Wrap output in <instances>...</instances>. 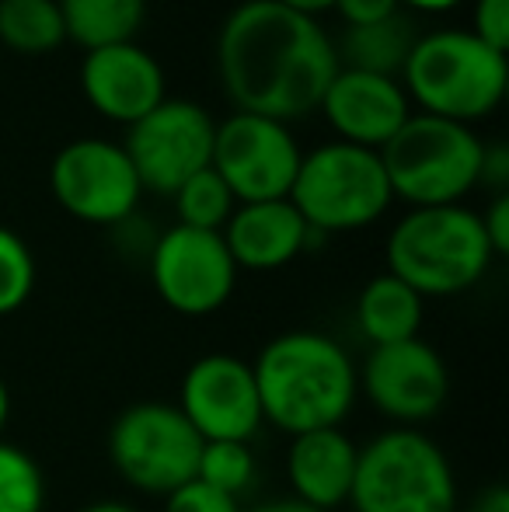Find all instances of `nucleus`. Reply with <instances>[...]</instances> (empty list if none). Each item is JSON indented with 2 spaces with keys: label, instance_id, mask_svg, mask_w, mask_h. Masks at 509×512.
I'll use <instances>...</instances> for the list:
<instances>
[{
  "label": "nucleus",
  "instance_id": "nucleus-1",
  "mask_svg": "<svg viewBox=\"0 0 509 512\" xmlns=\"http://www.w3.org/2000/svg\"><path fill=\"white\" fill-rule=\"evenodd\" d=\"M217 70L238 112L290 122L321 105L339 74V49L311 14L245 0L220 25Z\"/></svg>",
  "mask_w": 509,
  "mask_h": 512
},
{
  "label": "nucleus",
  "instance_id": "nucleus-2",
  "mask_svg": "<svg viewBox=\"0 0 509 512\" xmlns=\"http://www.w3.org/2000/svg\"><path fill=\"white\" fill-rule=\"evenodd\" d=\"M252 373L262 418L290 436L339 429L360 394L349 352L321 331L276 335L258 352Z\"/></svg>",
  "mask_w": 509,
  "mask_h": 512
},
{
  "label": "nucleus",
  "instance_id": "nucleus-3",
  "mask_svg": "<svg viewBox=\"0 0 509 512\" xmlns=\"http://www.w3.org/2000/svg\"><path fill=\"white\" fill-rule=\"evenodd\" d=\"M384 255L387 272L412 286L422 300L471 290L496 258L482 216L461 203L412 206L394 223Z\"/></svg>",
  "mask_w": 509,
  "mask_h": 512
},
{
  "label": "nucleus",
  "instance_id": "nucleus-4",
  "mask_svg": "<svg viewBox=\"0 0 509 512\" xmlns=\"http://www.w3.org/2000/svg\"><path fill=\"white\" fill-rule=\"evenodd\" d=\"M401 74V88L422 105V112L468 126L503 102L509 60L471 28H436L415 39Z\"/></svg>",
  "mask_w": 509,
  "mask_h": 512
},
{
  "label": "nucleus",
  "instance_id": "nucleus-5",
  "mask_svg": "<svg viewBox=\"0 0 509 512\" xmlns=\"http://www.w3.org/2000/svg\"><path fill=\"white\" fill-rule=\"evenodd\" d=\"M482 136L443 115H408L377 154L391 192L412 206L461 203L482 178Z\"/></svg>",
  "mask_w": 509,
  "mask_h": 512
},
{
  "label": "nucleus",
  "instance_id": "nucleus-6",
  "mask_svg": "<svg viewBox=\"0 0 509 512\" xmlns=\"http://www.w3.org/2000/svg\"><path fill=\"white\" fill-rule=\"evenodd\" d=\"M286 199L297 206L307 227L335 234V230H360L381 220L394 192L377 150L328 140L311 154H300L297 178Z\"/></svg>",
  "mask_w": 509,
  "mask_h": 512
},
{
  "label": "nucleus",
  "instance_id": "nucleus-7",
  "mask_svg": "<svg viewBox=\"0 0 509 512\" xmlns=\"http://www.w3.org/2000/svg\"><path fill=\"white\" fill-rule=\"evenodd\" d=\"M349 502L356 512H454V467L426 432H381L360 450Z\"/></svg>",
  "mask_w": 509,
  "mask_h": 512
},
{
  "label": "nucleus",
  "instance_id": "nucleus-8",
  "mask_svg": "<svg viewBox=\"0 0 509 512\" xmlns=\"http://www.w3.org/2000/svg\"><path fill=\"white\" fill-rule=\"evenodd\" d=\"M203 439L175 405L143 401L126 408L109 429V457L133 488L171 495L196 481Z\"/></svg>",
  "mask_w": 509,
  "mask_h": 512
},
{
  "label": "nucleus",
  "instance_id": "nucleus-9",
  "mask_svg": "<svg viewBox=\"0 0 509 512\" xmlns=\"http://www.w3.org/2000/svg\"><path fill=\"white\" fill-rule=\"evenodd\" d=\"M49 189L70 216L98 227L126 223L143 196L140 175L123 143L102 136L63 143L49 164Z\"/></svg>",
  "mask_w": 509,
  "mask_h": 512
},
{
  "label": "nucleus",
  "instance_id": "nucleus-10",
  "mask_svg": "<svg viewBox=\"0 0 509 512\" xmlns=\"http://www.w3.org/2000/svg\"><path fill=\"white\" fill-rule=\"evenodd\" d=\"M300 154L304 150L297 147L286 122L234 108L213 129L210 168L224 178L238 203H265L290 196Z\"/></svg>",
  "mask_w": 509,
  "mask_h": 512
},
{
  "label": "nucleus",
  "instance_id": "nucleus-11",
  "mask_svg": "<svg viewBox=\"0 0 509 512\" xmlns=\"http://www.w3.org/2000/svg\"><path fill=\"white\" fill-rule=\"evenodd\" d=\"M213 129L217 122L203 105L189 98H164L129 126L123 150L133 161L143 189L175 196L185 178L210 168Z\"/></svg>",
  "mask_w": 509,
  "mask_h": 512
},
{
  "label": "nucleus",
  "instance_id": "nucleus-12",
  "mask_svg": "<svg viewBox=\"0 0 509 512\" xmlns=\"http://www.w3.org/2000/svg\"><path fill=\"white\" fill-rule=\"evenodd\" d=\"M150 279L171 310L185 317H206L231 300L238 265L220 230L175 223L150 248Z\"/></svg>",
  "mask_w": 509,
  "mask_h": 512
},
{
  "label": "nucleus",
  "instance_id": "nucleus-13",
  "mask_svg": "<svg viewBox=\"0 0 509 512\" xmlns=\"http://www.w3.org/2000/svg\"><path fill=\"white\" fill-rule=\"evenodd\" d=\"M178 411L203 443H248L265 422L252 366L220 352L189 366Z\"/></svg>",
  "mask_w": 509,
  "mask_h": 512
},
{
  "label": "nucleus",
  "instance_id": "nucleus-14",
  "mask_svg": "<svg viewBox=\"0 0 509 512\" xmlns=\"http://www.w3.org/2000/svg\"><path fill=\"white\" fill-rule=\"evenodd\" d=\"M356 380L370 405L394 422H426L443 408L450 391L447 363L422 338L370 349Z\"/></svg>",
  "mask_w": 509,
  "mask_h": 512
},
{
  "label": "nucleus",
  "instance_id": "nucleus-15",
  "mask_svg": "<svg viewBox=\"0 0 509 512\" xmlns=\"http://www.w3.org/2000/svg\"><path fill=\"white\" fill-rule=\"evenodd\" d=\"M81 91L95 112L126 126L168 98L161 63L136 42L88 49L81 60Z\"/></svg>",
  "mask_w": 509,
  "mask_h": 512
},
{
  "label": "nucleus",
  "instance_id": "nucleus-16",
  "mask_svg": "<svg viewBox=\"0 0 509 512\" xmlns=\"http://www.w3.org/2000/svg\"><path fill=\"white\" fill-rule=\"evenodd\" d=\"M321 112L335 126L339 140L381 150L412 115L408 95L398 77L367 74V70L339 67L332 84L321 95Z\"/></svg>",
  "mask_w": 509,
  "mask_h": 512
},
{
  "label": "nucleus",
  "instance_id": "nucleus-17",
  "mask_svg": "<svg viewBox=\"0 0 509 512\" xmlns=\"http://www.w3.org/2000/svg\"><path fill=\"white\" fill-rule=\"evenodd\" d=\"M224 244L238 269H283L311 241V227L290 199H265V203L234 206L231 220L224 223Z\"/></svg>",
  "mask_w": 509,
  "mask_h": 512
},
{
  "label": "nucleus",
  "instance_id": "nucleus-18",
  "mask_svg": "<svg viewBox=\"0 0 509 512\" xmlns=\"http://www.w3.org/2000/svg\"><path fill=\"white\" fill-rule=\"evenodd\" d=\"M356 460H360V446L342 429L293 436L290 453H286V478L293 485V499L321 512L349 502Z\"/></svg>",
  "mask_w": 509,
  "mask_h": 512
},
{
  "label": "nucleus",
  "instance_id": "nucleus-19",
  "mask_svg": "<svg viewBox=\"0 0 509 512\" xmlns=\"http://www.w3.org/2000/svg\"><path fill=\"white\" fill-rule=\"evenodd\" d=\"M356 324H360L363 338L370 345H394L408 342V338H419L422 324V297L405 286L398 276L381 272L360 290L356 300Z\"/></svg>",
  "mask_w": 509,
  "mask_h": 512
},
{
  "label": "nucleus",
  "instance_id": "nucleus-20",
  "mask_svg": "<svg viewBox=\"0 0 509 512\" xmlns=\"http://www.w3.org/2000/svg\"><path fill=\"white\" fill-rule=\"evenodd\" d=\"M415 39H419V35H415L412 21L401 11L384 21H374V25H349L342 42L335 46L339 49V67L394 77L405 67Z\"/></svg>",
  "mask_w": 509,
  "mask_h": 512
},
{
  "label": "nucleus",
  "instance_id": "nucleus-21",
  "mask_svg": "<svg viewBox=\"0 0 509 512\" xmlns=\"http://www.w3.org/2000/svg\"><path fill=\"white\" fill-rule=\"evenodd\" d=\"M56 4L67 39L81 42L84 49L133 42L147 14V0H56Z\"/></svg>",
  "mask_w": 509,
  "mask_h": 512
},
{
  "label": "nucleus",
  "instance_id": "nucleus-22",
  "mask_svg": "<svg viewBox=\"0 0 509 512\" xmlns=\"http://www.w3.org/2000/svg\"><path fill=\"white\" fill-rule=\"evenodd\" d=\"M67 39L56 0H0V42L21 56H46Z\"/></svg>",
  "mask_w": 509,
  "mask_h": 512
},
{
  "label": "nucleus",
  "instance_id": "nucleus-23",
  "mask_svg": "<svg viewBox=\"0 0 509 512\" xmlns=\"http://www.w3.org/2000/svg\"><path fill=\"white\" fill-rule=\"evenodd\" d=\"M238 199L231 196V189L224 185V178L213 168L196 171L192 178H185L175 189V209L178 223L196 230H224V223L231 220Z\"/></svg>",
  "mask_w": 509,
  "mask_h": 512
},
{
  "label": "nucleus",
  "instance_id": "nucleus-24",
  "mask_svg": "<svg viewBox=\"0 0 509 512\" xmlns=\"http://www.w3.org/2000/svg\"><path fill=\"white\" fill-rule=\"evenodd\" d=\"M46 509V481L21 446L0 439V512H42Z\"/></svg>",
  "mask_w": 509,
  "mask_h": 512
},
{
  "label": "nucleus",
  "instance_id": "nucleus-25",
  "mask_svg": "<svg viewBox=\"0 0 509 512\" xmlns=\"http://www.w3.org/2000/svg\"><path fill=\"white\" fill-rule=\"evenodd\" d=\"M196 481L220 495L238 499L255 481V457L248 443H203L196 467Z\"/></svg>",
  "mask_w": 509,
  "mask_h": 512
},
{
  "label": "nucleus",
  "instance_id": "nucleus-26",
  "mask_svg": "<svg viewBox=\"0 0 509 512\" xmlns=\"http://www.w3.org/2000/svg\"><path fill=\"white\" fill-rule=\"evenodd\" d=\"M35 290V258L14 230L0 227V317L14 314Z\"/></svg>",
  "mask_w": 509,
  "mask_h": 512
},
{
  "label": "nucleus",
  "instance_id": "nucleus-27",
  "mask_svg": "<svg viewBox=\"0 0 509 512\" xmlns=\"http://www.w3.org/2000/svg\"><path fill=\"white\" fill-rule=\"evenodd\" d=\"M164 512H241L238 499L206 488L203 481H189L178 492L164 495Z\"/></svg>",
  "mask_w": 509,
  "mask_h": 512
},
{
  "label": "nucleus",
  "instance_id": "nucleus-28",
  "mask_svg": "<svg viewBox=\"0 0 509 512\" xmlns=\"http://www.w3.org/2000/svg\"><path fill=\"white\" fill-rule=\"evenodd\" d=\"M471 32L492 49H509V0H478L475 4V28Z\"/></svg>",
  "mask_w": 509,
  "mask_h": 512
},
{
  "label": "nucleus",
  "instance_id": "nucleus-29",
  "mask_svg": "<svg viewBox=\"0 0 509 512\" xmlns=\"http://www.w3.org/2000/svg\"><path fill=\"white\" fill-rule=\"evenodd\" d=\"M482 230L489 237L492 255H506L509 251V196L496 192V199L489 203V209L482 213Z\"/></svg>",
  "mask_w": 509,
  "mask_h": 512
},
{
  "label": "nucleus",
  "instance_id": "nucleus-30",
  "mask_svg": "<svg viewBox=\"0 0 509 512\" xmlns=\"http://www.w3.org/2000/svg\"><path fill=\"white\" fill-rule=\"evenodd\" d=\"M335 11L346 18V25H374L391 14H398V0H335Z\"/></svg>",
  "mask_w": 509,
  "mask_h": 512
},
{
  "label": "nucleus",
  "instance_id": "nucleus-31",
  "mask_svg": "<svg viewBox=\"0 0 509 512\" xmlns=\"http://www.w3.org/2000/svg\"><path fill=\"white\" fill-rule=\"evenodd\" d=\"M478 182L496 185L499 192H506L509 182V147L506 143H485L482 150V178Z\"/></svg>",
  "mask_w": 509,
  "mask_h": 512
},
{
  "label": "nucleus",
  "instance_id": "nucleus-32",
  "mask_svg": "<svg viewBox=\"0 0 509 512\" xmlns=\"http://www.w3.org/2000/svg\"><path fill=\"white\" fill-rule=\"evenodd\" d=\"M471 512H509V492H506L503 485L485 488V492L475 499V506H471Z\"/></svg>",
  "mask_w": 509,
  "mask_h": 512
},
{
  "label": "nucleus",
  "instance_id": "nucleus-33",
  "mask_svg": "<svg viewBox=\"0 0 509 512\" xmlns=\"http://www.w3.org/2000/svg\"><path fill=\"white\" fill-rule=\"evenodd\" d=\"M252 512H321V509H314V506H307V502H300V499H272V502H262V506H255Z\"/></svg>",
  "mask_w": 509,
  "mask_h": 512
},
{
  "label": "nucleus",
  "instance_id": "nucleus-34",
  "mask_svg": "<svg viewBox=\"0 0 509 512\" xmlns=\"http://www.w3.org/2000/svg\"><path fill=\"white\" fill-rule=\"evenodd\" d=\"M276 4H283V7H293V11H300V14H318V11H328V7L335 4V0H276Z\"/></svg>",
  "mask_w": 509,
  "mask_h": 512
},
{
  "label": "nucleus",
  "instance_id": "nucleus-35",
  "mask_svg": "<svg viewBox=\"0 0 509 512\" xmlns=\"http://www.w3.org/2000/svg\"><path fill=\"white\" fill-rule=\"evenodd\" d=\"M398 4H408V7H415V11L440 14V11H450V7H457L461 0H398Z\"/></svg>",
  "mask_w": 509,
  "mask_h": 512
},
{
  "label": "nucleus",
  "instance_id": "nucleus-36",
  "mask_svg": "<svg viewBox=\"0 0 509 512\" xmlns=\"http://www.w3.org/2000/svg\"><path fill=\"white\" fill-rule=\"evenodd\" d=\"M81 512H140V509H133V506H129V502L105 499V502H91V506H84Z\"/></svg>",
  "mask_w": 509,
  "mask_h": 512
},
{
  "label": "nucleus",
  "instance_id": "nucleus-37",
  "mask_svg": "<svg viewBox=\"0 0 509 512\" xmlns=\"http://www.w3.org/2000/svg\"><path fill=\"white\" fill-rule=\"evenodd\" d=\"M7 418H11V391H7L4 377H0V432H4Z\"/></svg>",
  "mask_w": 509,
  "mask_h": 512
}]
</instances>
